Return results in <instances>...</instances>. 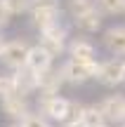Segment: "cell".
Segmentation results:
<instances>
[{"label":"cell","instance_id":"obj_2","mask_svg":"<svg viewBox=\"0 0 125 127\" xmlns=\"http://www.w3.org/2000/svg\"><path fill=\"white\" fill-rule=\"evenodd\" d=\"M38 113L47 120V123H61L64 125L69 120V99L59 94H52V96H40L38 99Z\"/></svg>","mask_w":125,"mask_h":127},{"label":"cell","instance_id":"obj_20","mask_svg":"<svg viewBox=\"0 0 125 127\" xmlns=\"http://www.w3.org/2000/svg\"><path fill=\"white\" fill-rule=\"evenodd\" d=\"M19 125H21V127H50V123H47L40 113H28V115H24Z\"/></svg>","mask_w":125,"mask_h":127},{"label":"cell","instance_id":"obj_13","mask_svg":"<svg viewBox=\"0 0 125 127\" xmlns=\"http://www.w3.org/2000/svg\"><path fill=\"white\" fill-rule=\"evenodd\" d=\"M31 21L38 31H45V28L59 24V7H33L31 9Z\"/></svg>","mask_w":125,"mask_h":127},{"label":"cell","instance_id":"obj_15","mask_svg":"<svg viewBox=\"0 0 125 127\" xmlns=\"http://www.w3.org/2000/svg\"><path fill=\"white\" fill-rule=\"evenodd\" d=\"M73 24L83 33H97L99 28H102V14H99L97 9H92V12H87V14H83V17L73 19Z\"/></svg>","mask_w":125,"mask_h":127},{"label":"cell","instance_id":"obj_19","mask_svg":"<svg viewBox=\"0 0 125 127\" xmlns=\"http://www.w3.org/2000/svg\"><path fill=\"white\" fill-rule=\"evenodd\" d=\"M17 94V87H14V78L9 75H0V99H7V96Z\"/></svg>","mask_w":125,"mask_h":127},{"label":"cell","instance_id":"obj_8","mask_svg":"<svg viewBox=\"0 0 125 127\" xmlns=\"http://www.w3.org/2000/svg\"><path fill=\"white\" fill-rule=\"evenodd\" d=\"M0 108H2V113L7 115L12 123H21L24 115L31 113V104H28V99H24V96H19V94L7 96V99H0Z\"/></svg>","mask_w":125,"mask_h":127},{"label":"cell","instance_id":"obj_1","mask_svg":"<svg viewBox=\"0 0 125 127\" xmlns=\"http://www.w3.org/2000/svg\"><path fill=\"white\" fill-rule=\"evenodd\" d=\"M99 68V59L97 61H76V59H66L59 66L61 78L69 85H85L87 80H94Z\"/></svg>","mask_w":125,"mask_h":127},{"label":"cell","instance_id":"obj_26","mask_svg":"<svg viewBox=\"0 0 125 127\" xmlns=\"http://www.w3.org/2000/svg\"><path fill=\"white\" fill-rule=\"evenodd\" d=\"M7 127H21V125H19V123H9Z\"/></svg>","mask_w":125,"mask_h":127},{"label":"cell","instance_id":"obj_10","mask_svg":"<svg viewBox=\"0 0 125 127\" xmlns=\"http://www.w3.org/2000/svg\"><path fill=\"white\" fill-rule=\"evenodd\" d=\"M66 52H69V59L76 61H97V47L85 38H73L66 45Z\"/></svg>","mask_w":125,"mask_h":127},{"label":"cell","instance_id":"obj_12","mask_svg":"<svg viewBox=\"0 0 125 127\" xmlns=\"http://www.w3.org/2000/svg\"><path fill=\"white\" fill-rule=\"evenodd\" d=\"M52 64H54V59H52L40 45L28 47V54H26V68L28 71L42 73V71H47V68H52Z\"/></svg>","mask_w":125,"mask_h":127},{"label":"cell","instance_id":"obj_4","mask_svg":"<svg viewBox=\"0 0 125 127\" xmlns=\"http://www.w3.org/2000/svg\"><path fill=\"white\" fill-rule=\"evenodd\" d=\"M66 38H69L66 35V28L61 26V24H54V26L40 31V42H38V45H40L52 59H57V57H61L66 52Z\"/></svg>","mask_w":125,"mask_h":127},{"label":"cell","instance_id":"obj_24","mask_svg":"<svg viewBox=\"0 0 125 127\" xmlns=\"http://www.w3.org/2000/svg\"><path fill=\"white\" fill-rule=\"evenodd\" d=\"M123 85H125V59H123Z\"/></svg>","mask_w":125,"mask_h":127},{"label":"cell","instance_id":"obj_21","mask_svg":"<svg viewBox=\"0 0 125 127\" xmlns=\"http://www.w3.org/2000/svg\"><path fill=\"white\" fill-rule=\"evenodd\" d=\"M31 2V9L33 7H59V0H28Z\"/></svg>","mask_w":125,"mask_h":127},{"label":"cell","instance_id":"obj_7","mask_svg":"<svg viewBox=\"0 0 125 127\" xmlns=\"http://www.w3.org/2000/svg\"><path fill=\"white\" fill-rule=\"evenodd\" d=\"M61 85H64V78H61L59 68H47V71L38 73V92L40 96H52V94H59Z\"/></svg>","mask_w":125,"mask_h":127},{"label":"cell","instance_id":"obj_22","mask_svg":"<svg viewBox=\"0 0 125 127\" xmlns=\"http://www.w3.org/2000/svg\"><path fill=\"white\" fill-rule=\"evenodd\" d=\"M9 19H12V14H9L7 9L2 7V2H0V28H5V26H7V24H9Z\"/></svg>","mask_w":125,"mask_h":127},{"label":"cell","instance_id":"obj_6","mask_svg":"<svg viewBox=\"0 0 125 127\" xmlns=\"http://www.w3.org/2000/svg\"><path fill=\"white\" fill-rule=\"evenodd\" d=\"M102 111L106 125H121V118L125 113V96L123 94H111L106 99H102V104H97Z\"/></svg>","mask_w":125,"mask_h":127},{"label":"cell","instance_id":"obj_27","mask_svg":"<svg viewBox=\"0 0 125 127\" xmlns=\"http://www.w3.org/2000/svg\"><path fill=\"white\" fill-rule=\"evenodd\" d=\"M2 42H5V40H2V38H0V47H2Z\"/></svg>","mask_w":125,"mask_h":127},{"label":"cell","instance_id":"obj_16","mask_svg":"<svg viewBox=\"0 0 125 127\" xmlns=\"http://www.w3.org/2000/svg\"><path fill=\"white\" fill-rule=\"evenodd\" d=\"M92 9H97V5H94V0H69V12L73 19L83 17V14L92 12Z\"/></svg>","mask_w":125,"mask_h":127},{"label":"cell","instance_id":"obj_23","mask_svg":"<svg viewBox=\"0 0 125 127\" xmlns=\"http://www.w3.org/2000/svg\"><path fill=\"white\" fill-rule=\"evenodd\" d=\"M64 127H83L80 123H64Z\"/></svg>","mask_w":125,"mask_h":127},{"label":"cell","instance_id":"obj_18","mask_svg":"<svg viewBox=\"0 0 125 127\" xmlns=\"http://www.w3.org/2000/svg\"><path fill=\"white\" fill-rule=\"evenodd\" d=\"M106 14H125V0H97Z\"/></svg>","mask_w":125,"mask_h":127},{"label":"cell","instance_id":"obj_5","mask_svg":"<svg viewBox=\"0 0 125 127\" xmlns=\"http://www.w3.org/2000/svg\"><path fill=\"white\" fill-rule=\"evenodd\" d=\"M94 80L104 87H118L123 85V59L118 57H111L106 61H99V68H97V75Z\"/></svg>","mask_w":125,"mask_h":127},{"label":"cell","instance_id":"obj_25","mask_svg":"<svg viewBox=\"0 0 125 127\" xmlns=\"http://www.w3.org/2000/svg\"><path fill=\"white\" fill-rule=\"evenodd\" d=\"M118 127H125V113H123V118H121V125Z\"/></svg>","mask_w":125,"mask_h":127},{"label":"cell","instance_id":"obj_11","mask_svg":"<svg viewBox=\"0 0 125 127\" xmlns=\"http://www.w3.org/2000/svg\"><path fill=\"white\" fill-rule=\"evenodd\" d=\"M104 47L113 57H125V26H111L104 31Z\"/></svg>","mask_w":125,"mask_h":127},{"label":"cell","instance_id":"obj_9","mask_svg":"<svg viewBox=\"0 0 125 127\" xmlns=\"http://www.w3.org/2000/svg\"><path fill=\"white\" fill-rule=\"evenodd\" d=\"M12 78H14V87H17V94L28 99L31 94L38 92V73L28 71L26 66L19 68V71H12Z\"/></svg>","mask_w":125,"mask_h":127},{"label":"cell","instance_id":"obj_3","mask_svg":"<svg viewBox=\"0 0 125 127\" xmlns=\"http://www.w3.org/2000/svg\"><path fill=\"white\" fill-rule=\"evenodd\" d=\"M26 54H28V42L21 40V38L7 40L0 47V61H2L9 71H19V68L26 66Z\"/></svg>","mask_w":125,"mask_h":127},{"label":"cell","instance_id":"obj_14","mask_svg":"<svg viewBox=\"0 0 125 127\" xmlns=\"http://www.w3.org/2000/svg\"><path fill=\"white\" fill-rule=\"evenodd\" d=\"M78 123L83 125V127H109L97 104H94V106H83V111H80V118H78Z\"/></svg>","mask_w":125,"mask_h":127},{"label":"cell","instance_id":"obj_17","mask_svg":"<svg viewBox=\"0 0 125 127\" xmlns=\"http://www.w3.org/2000/svg\"><path fill=\"white\" fill-rule=\"evenodd\" d=\"M0 2H2V7L7 9L9 14H24V12H28V9H31V2H28V0H0Z\"/></svg>","mask_w":125,"mask_h":127}]
</instances>
